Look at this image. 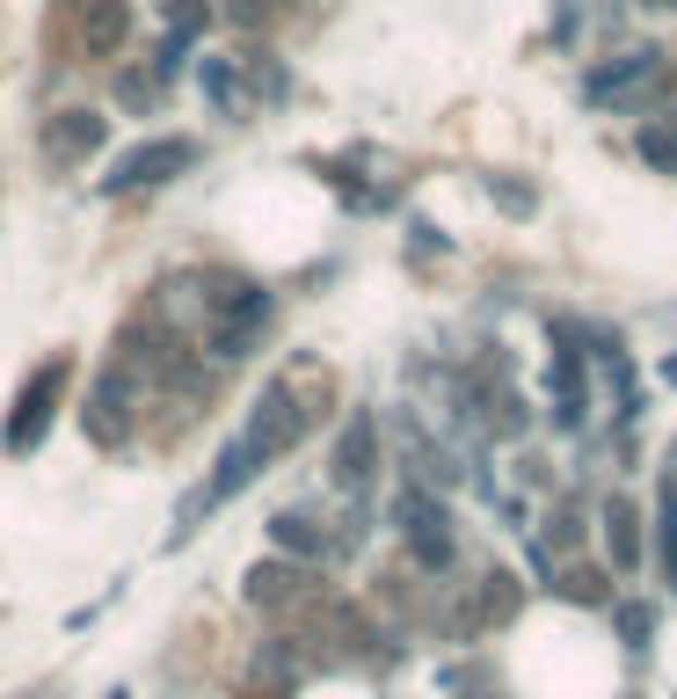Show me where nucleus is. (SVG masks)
Masks as SVG:
<instances>
[{
  "label": "nucleus",
  "mask_w": 677,
  "mask_h": 699,
  "mask_svg": "<svg viewBox=\"0 0 677 699\" xmlns=\"http://www.w3.org/2000/svg\"><path fill=\"white\" fill-rule=\"evenodd\" d=\"M183 161H190V146H175V139H161V146H139V153H124V161H117V175H110V190H139V183H153V175L183 168Z\"/></svg>",
  "instance_id": "obj_1"
},
{
  "label": "nucleus",
  "mask_w": 677,
  "mask_h": 699,
  "mask_svg": "<svg viewBox=\"0 0 677 699\" xmlns=\"http://www.w3.org/2000/svg\"><path fill=\"white\" fill-rule=\"evenodd\" d=\"M627 80H649V51H634L627 66H612V73H598V80H590V96H612V88H627Z\"/></svg>",
  "instance_id": "obj_2"
}]
</instances>
